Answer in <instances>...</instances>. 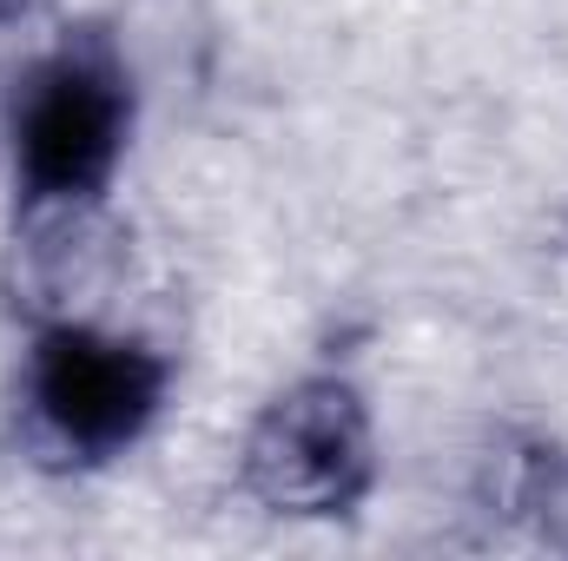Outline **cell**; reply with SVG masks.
Instances as JSON below:
<instances>
[{
  "mask_svg": "<svg viewBox=\"0 0 568 561\" xmlns=\"http://www.w3.org/2000/svg\"><path fill=\"white\" fill-rule=\"evenodd\" d=\"M140 93L106 27L60 33L7 100V165L27 218H87L133 145Z\"/></svg>",
  "mask_w": 568,
  "mask_h": 561,
  "instance_id": "obj_1",
  "label": "cell"
},
{
  "mask_svg": "<svg viewBox=\"0 0 568 561\" xmlns=\"http://www.w3.org/2000/svg\"><path fill=\"white\" fill-rule=\"evenodd\" d=\"M377 476V436L371 404L351 377L311 370L278 390L239 449V489L272 516H351L371 496Z\"/></svg>",
  "mask_w": 568,
  "mask_h": 561,
  "instance_id": "obj_3",
  "label": "cell"
},
{
  "mask_svg": "<svg viewBox=\"0 0 568 561\" xmlns=\"http://www.w3.org/2000/svg\"><path fill=\"white\" fill-rule=\"evenodd\" d=\"M27 417L40 449H53L73 469L113 462L140 442L165 410L172 364L120 330H100L87 317H53L27 344Z\"/></svg>",
  "mask_w": 568,
  "mask_h": 561,
  "instance_id": "obj_2",
  "label": "cell"
},
{
  "mask_svg": "<svg viewBox=\"0 0 568 561\" xmlns=\"http://www.w3.org/2000/svg\"><path fill=\"white\" fill-rule=\"evenodd\" d=\"M33 7H40V0H0V40H7V33H20V27L33 20Z\"/></svg>",
  "mask_w": 568,
  "mask_h": 561,
  "instance_id": "obj_4",
  "label": "cell"
}]
</instances>
